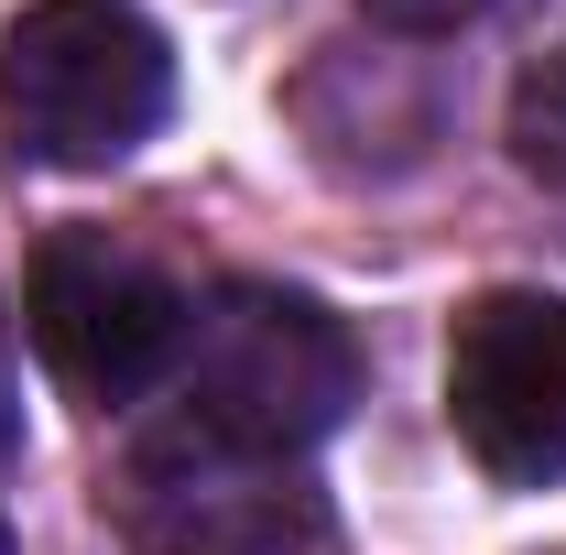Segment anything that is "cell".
I'll list each match as a JSON object with an SVG mask.
<instances>
[{
  "instance_id": "1",
  "label": "cell",
  "mask_w": 566,
  "mask_h": 555,
  "mask_svg": "<svg viewBox=\"0 0 566 555\" xmlns=\"http://www.w3.org/2000/svg\"><path fill=\"white\" fill-rule=\"evenodd\" d=\"M175 109V55L132 0H22L0 22V132L22 164L109 175Z\"/></svg>"
},
{
  "instance_id": "2",
  "label": "cell",
  "mask_w": 566,
  "mask_h": 555,
  "mask_svg": "<svg viewBox=\"0 0 566 555\" xmlns=\"http://www.w3.org/2000/svg\"><path fill=\"white\" fill-rule=\"evenodd\" d=\"M175 404L208 447L229 458H305L316 436H338V415L359 404V348L349 327L316 305V294H283V283H229L197 305L186 359H175Z\"/></svg>"
},
{
  "instance_id": "3",
  "label": "cell",
  "mask_w": 566,
  "mask_h": 555,
  "mask_svg": "<svg viewBox=\"0 0 566 555\" xmlns=\"http://www.w3.org/2000/svg\"><path fill=\"white\" fill-rule=\"evenodd\" d=\"M186 327H197V294L153 251L109 240V229H55L22 262V338L44 348V370L98 415H120L153 381H175Z\"/></svg>"
},
{
  "instance_id": "4",
  "label": "cell",
  "mask_w": 566,
  "mask_h": 555,
  "mask_svg": "<svg viewBox=\"0 0 566 555\" xmlns=\"http://www.w3.org/2000/svg\"><path fill=\"white\" fill-rule=\"evenodd\" d=\"M447 425L501 490L566 480V294L501 283L447 327Z\"/></svg>"
},
{
  "instance_id": "5",
  "label": "cell",
  "mask_w": 566,
  "mask_h": 555,
  "mask_svg": "<svg viewBox=\"0 0 566 555\" xmlns=\"http://www.w3.org/2000/svg\"><path fill=\"white\" fill-rule=\"evenodd\" d=\"M512 164H523L534 186H556V197H566V44H556V55H534L523 87H512Z\"/></svg>"
},
{
  "instance_id": "6",
  "label": "cell",
  "mask_w": 566,
  "mask_h": 555,
  "mask_svg": "<svg viewBox=\"0 0 566 555\" xmlns=\"http://www.w3.org/2000/svg\"><path fill=\"white\" fill-rule=\"evenodd\" d=\"M359 11H370L381 33H458L480 0H359Z\"/></svg>"
},
{
  "instance_id": "7",
  "label": "cell",
  "mask_w": 566,
  "mask_h": 555,
  "mask_svg": "<svg viewBox=\"0 0 566 555\" xmlns=\"http://www.w3.org/2000/svg\"><path fill=\"white\" fill-rule=\"evenodd\" d=\"M22 458V348H11V305H0V469Z\"/></svg>"
},
{
  "instance_id": "8",
  "label": "cell",
  "mask_w": 566,
  "mask_h": 555,
  "mask_svg": "<svg viewBox=\"0 0 566 555\" xmlns=\"http://www.w3.org/2000/svg\"><path fill=\"white\" fill-rule=\"evenodd\" d=\"M0 555H11V523H0Z\"/></svg>"
}]
</instances>
